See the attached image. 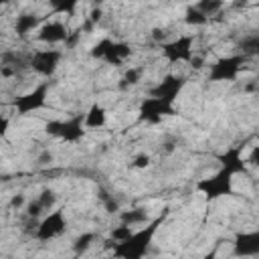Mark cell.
Here are the masks:
<instances>
[{
  "label": "cell",
  "mask_w": 259,
  "mask_h": 259,
  "mask_svg": "<svg viewBox=\"0 0 259 259\" xmlns=\"http://www.w3.org/2000/svg\"><path fill=\"white\" fill-rule=\"evenodd\" d=\"M162 219H164V217H158L156 221H152V223H150L148 227H144L142 231L132 233L125 241L115 243L113 255H117V257H127V259H140V257H144L148 245L152 243V237L156 235L158 227L162 225Z\"/></svg>",
  "instance_id": "cell-1"
},
{
  "label": "cell",
  "mask_w": 259,
  "mask_h": 259,
  "mask_svg": "<svg viewBox=\"0 0 259 259\" xmlns=\"http://www.w3.org/2000/svg\"><path fill=\"white\" fill-rule=\"evenodd\" d=\"M198 190L206 194V198H219L233 192V172L221 168L212 178H204L198 182Z\"/></svg>",
  "instance_id": "cell-2"
},
{
  "label": "cell",
  "mask_w": 259,
  "mask_h": 259,
  "mask_svg": "<svg viewBox=\"0 0 259 259\" xmlns=\"http://www.w3.org/2000/svg\"><path fill=\"white\" fill-rule=\"evenodd\" d=\"M243 63H245V55L223 57V59H219V61L210 67L208 79H210V81H233V79L239 75V71L243 69Z\"/></svg>",
  "instance_id": "cell-3"
},
{
  "label": "cell",
  "mask_w": 259,
  "mask_h": 259,
  "mask_svg": "<svg viewBox=\"0 0 259 259\" xmlns=\"http://www.w3.org/2000/svg\"><path fill=\"white\" fill-rule=\"evenodd\" d=\"M192 42H194V36H190V34L178 36L174 40H166V42H162V55L168 63L188 61L192 57Z\"/></svg>",
  "instance_id": "cell-4"
},
{
  "label": "cell",
  "mask_w": 259,
  "mask_h": 259,
  "mask_svg": "<svg viewBox=\"0 0 259 259\" xmlns=\"http://www.w3.org/2000/svg\"><path fill=\"white\" fill-rule=\"evenodd\" d=\"M47 95H49V81L36 85L32 91H28V93L16 97V99H14V107H16V111H18L20 115H26V113H30V111L40 109V107L45 105V101H47Z\"/></svg>",
  "instance_id": "cell-5"
},
{
  "label": "cell",
  "mask_w": 259,
  "mask_h": 259,
  "mask_svg": "<svg viewBox=\"0 0 259 259\" xmlns=\"http://www.w3.org/2000/svg\"><path fill=\"white\" fill-rule=\"evenodd\" d=\"M65 227H67V221H65L63 210H53L42 221H38V227H36L34 235H36L38 241H51V239L63 235Z\"/></svg>",
  "instance_id": "cell-6"
},
{
  "label": "cell",
  "mask_w": 259,
  "mask_h": 259,
  "mask_svg": "<svg viewBox=\"0 0 259 259\" xmlns=\"http://www.w3.org/2000/svg\"><path fill=\"white\" fill-rule=\"evenodd\" d=\"M59 61H61V51H55V49H42V51H34L30 61H28V67L34 69L38 75L42 77H51L57 67H59Z\"/></svg>",
  "instance_id": "cell-7"
},
{
  "label": "cell",
  "mask_w": 259,
  "mask_h": 259,
  "mask_svg": "<svg viewBox=\"0 0 259 259\" xmlns=\"http://www.w3.org/2000/svg\"><path fill=\"white\" fill-rule=\"evenodd\" d=\"M174 109H172V103L160 99V97H148L142 107H140V117L148 123H158L162 119V115H170Z\"/></svg>",
  "instance_id": "cell-8"
},
{
  "label": "cell",
  "mask_w": 259,
  "mask_h": 259,
  "mask_svg": "<svg viewBox=\"0 0 259 259\" xmlns=\"http://www.w3.org/2000/svg\"><path fill=\"white\" fill-rule=\"evenodd\" d=\"M184 83H186V79H184V77L168 75V77H164V79H162V81H160V83L150 91V95H152V97H160V99H164V101L172 103V101L176 99V95L182 91Z\"/></svg>",
  "instance_id": "cell-9"
},
{
  "label": "cell",
  "mask_w": 259,
  "mask_h": 259,
  "mask_svg": "<svg viewBox=\"0 0 259 259\" xmlns=\"http://www.w3.org/2000/svg\"><path fill=\"white\" fill-rule=\"evenodd\" d=\"M85 136V123H83V113H77L65 121H61V132H59V138L73 144V142H79L81 138Z\"/></svg>",
  "instance_id": "cell-10"
},
{
  "label": "cell",
  "mask_w": 259,
  "mask_h": 259,
  "mask_svg": "<svg viewBox=\"0 0 259 259\" xmlns=\"http://www.w3.org/2000/svg\"><path fill=\"white\" fill-rule=\"evenodd\" d=\"M38 40L40 42H47V45H57V42H63L67 40L69 32L65 28L63 22H57V20H51V22H45L40 28H38Z\"/></svg>",
  "instance_id": "cell-11"
},
{
  "label": "cell",
  "mask_w": 259,
  "mask_h": 259,
  "mask_svg": "<svg viewBox=\"0 0 259 259\" xmlns=\"http://www.w3.org/2000/svg\"><path fill=\"white\" fill-rule=\"evenodd\" d=\"M237 257H255L259 255V233H239L235 239Z\"/></svg>",
  "instance_id": "cell-12"
},
{
  "label": "cell",
  "mask_w": 259,
  "mask_h": 259,
  "mask_svg": "<svg viewBox=\"0 0 259 259\" xmlns=\"http://www.w3.org/2000/svg\"><path fill=\"white\" fill-rule=\"evenodd\" d=\"M219 160L223 162V168H227V170L233 172V174H243V172H247L245 160L241 158V148H231V150H227Z\"/></svg>",
  "instance_id": "cell-13"
},
{
  "label": "cell",
  "mask_w": 259,
  "mask_h": 259,
  "mask_svg": "<svg viewBox=\"0 0 259 259\" xmlns=\"http://www.w3.org/2000/svg\"><path fill=\"white\" fill-rule=\"evenodd\" d=\"M130 55H132V47H130L127 42H113V40H111V45H109V49H107L103 61H107L109 65L119 67Z\"/></svg>",
  "instance_id": "cell-14"
},
{
  "label": "cell",
  "mask_w": 259,
  "mask_h": 259,
  "mask_svg": "<svg viewBox=\"0 0 259 259\" xmlns=\"http://www.w3.org/2000/svg\"><path fill=\"white\" fill-rule=\"evenodd\" d=\"M105 121H107V113H105V109H103L99 103H93V105L89 107V111L83 113V123H85V127H89V130L103 127Z\"/></svg>",
  "instance_id": "cell-15"
},
{
  "label": "cell",
  "mask_w": 259,
  "mask_h": 259,
  "mask_svg": "<svg viewBox=\"0 0 259 259\" xmlns=\"http://www.w3.org/2000/svg\"><path fill=\"white\" fill-rule=\"evenodd\" d=\"M38 22H40V18L34 16V14H20L14 22V32L18 36H26L28 32H32L38 26Z\"/></svg>",
  "instance_id": "cell-16"
},
{
  "label": "cell",
  "mask_w": 259,
  "mask_h": 259,
  "mask_svg": "<svg viewBox=\"0 0 259 259\" xmlns=\"http://www.w3.org/2000/svg\"><path fill=\"white\" fill-rule=\"evenodd\" d=\"M119 221L130 225V227H136V225H142L148 221V212L144 208H130V210H121L119 212Z\"/></svg>",
  "instance_id": "cell-17"
},
{
  "label": "cell",
  "mask_w": 259,
  "mask_h": 259,
  "mask_svg": "<svg viewBox=\"0 0 259 259\" xmlns=\"http://www.w3.org/2000/svg\"><path fill=\"white\" fill-rule=\"evenodd\" d=\"M184 22H186V24H194V26H202V24L208 22V16L202 14L196 6H190V8L186 10V14H184Z\"/></svg>",
  "instance_id": "cell-18"
},
{
  "label": "cell",
  "mask_w": 259,
  "mask_h": 259,
  "mask_svg": "<svg viewBox=\"0 0 259 259\" xmlns=\"http://www.w3.org/2000/svg\"><path fill=\"white\" fill-rule=\"evenodd\" d=\"M93 241H95V235H93V233H83V235H79V237L73 241V251H75L77 255H81V253H85V251L91 247Z\"/></svg>",
  "instance_id": "cell-19"
},
{
  "label": "cell",
  "mask_w": 259,
  "mask_h": 259,
  "mask_svg": "<svg viewBox=\"0 0 259 259\" xmlns=\"http://www.w3.org/2000/svg\"><path fill=\"white\" fill-rule=\"evenodd\" d=\"M49 4L53 6L55 12H65V14H73L79 0H49Z\"/></svg>",
  "instance_id": "cell-20"
},
{
  "label": "cell",
  "mask_w": 259,
  "mask_h": 259,
  "mask_svg": "<svg viewBox=\"0 0 259 259\" xmlns=\"http://www.w3.org/2000/svg\"><path fill=\"white\" fill-rule=\"evenodd\" d=\"M36 200L40 202L42 210H45V212H49V210H53V206H55V202H57V194H55V190L45 188V190L38 194V198H36Z\"/></svg>",
  "instance_id": "cell-21"
},
{
  "label": "cell",
  "mask_w": 259,
  "mask_h": 259,
  "mask_svg": "<svg viewBox=\"0 0 259 259\" xmlns=\"http://www.w3.org/2000/svg\"><path fill=\"white\" fill-rule=\"evenodd\" d=\"M196 8H198L202 14L212 16V14H217V12L223 8V0H200V2L196 4Z\"/></svg>",
  "instance_id": "cell-22"
},
{
  "label": "cell",
  "mask_w": 259,
  "mask_h": 259,
  "mask_svg": "<svg viewBox=\"0 0 259 259\" xmlns=\"http://www.w3.org/2000/svg\"><path fill=\"white\" fill-rule=\"evenodd\" d=\"M134 231H132V227L130 225H125V223H119L117 227H113V231H111V235H109V239H113L115 243H121V241H125L130 235H132Z\"/></svg>",
  "instance_id": "cell-23"
},
{
  "label": "cell",
  "mask_w": 259,
  "mask_h": 259,
  "mask_svg": "<svg viewBox=\"0 0 259 259\" xmlns=\"http://www.w3.org/2000/svg\"><path fill=\"white\" fill-rule=\"evenodd\" d=\"M142 79V69H127L123 79H121V87H132V85H138Z\"/></svg>",
  "instance_id": "cell-24"
},
{
  "label": "cell",
  "mask_w": 259,
  "mask_h": 259,
  "mask_svg": "<svg viewBox=\"0 0 259 259\" xmlns=\"http://www.w3.org/2000/svg\"><path fill=\"white\" fill-rule=\"evenodd\" d=\"M241 47H243V55L247 57V55H253V53H257V49H259V36H247V38H243V42H241Z\"/></svg>",
  "instance_id": "cell-25"
},
{
  "label": "cell",
  "mask_w": 259,
  "mask_h": 259,
  "mask_svg": "<svg viewBox=\"0 0 259 259\" xmlns=\"http://www.w3.org/2000/svg\"><path fill=\"white\" fill-rule=\"evenodd\" d=\"M109 45H111L109 38H101V40L91 49V57H93V59H103L105 53H107V49H109Z\"/></svg>",
  "instance_id": "cell-26"
},
{
  "label": "cell",
  "mask_w": 259,
  "mask_h": 259,
  "mask_svg": "<svg viewBox=\"0 0 259 259\" xmlns=\"http://www.w3.org/2000/svg\"><path fill=\"white\" fill-rule=\"evenodd\" d=\"M42 212H45V210H42V206H40V202H38V200H34V202H28V204H26V214H28V217L38 219Z\"/></svg>",
  "instance_id": "cell-27"
},
{
  "label": "cell",
  "mask_w": 259,
  "mask_h": 259,
  "mask_svg": "<svg viewBox=\"0 0 259 259\" xmlns=\"http://www.w3.org/2000/svg\"><path fill=\"white\" fill-rule=\"evenodd\" d=\"M45 132H47L49 136H59V132H61V119H51V121H47Z\"/></svg>",
  "instance_id": "cell-28"
},
{
  "label": "cell",
  "mask_w": 259,
  "mask_h": 259,
  "mask_svg": "<svg viewBox=\"0 0 259 259\" xmlns=\"http://www.w3.org/2000/svg\"><path fill=\"white\" fill-rule=\"evenodd\" d=\"M132 166H134V168H140V170H142V168H148V166H150V156H148V154H138V156L134 158V164H132Z\"/></svg>",
  "instance_id": "cell-29"
},
{
  "label": "cell",
  "mask_w": 259,
  "mask_h": 259,
  "mask_svg": "<svg viewBox=\"0 0 259 259\" xmlns=\"http://www.w3.org/2000/svg\"><path fill=\"white\" fill-rule=\"evenodd\" d=\"M103 204H105V210H107V212H117V210H119V202H117L113 196H109L107 200H103Z\"/></svg>",
  "instance_id": "cell-30"
},
{
  "label": "cell",
  "mask_w": 259,
  "mask_h": 259,
  "mask_svg": "<svg viewBox=\"0 0 259 259\" xmlns=\"http://www.w3.org/2000/svg\"><path fill=\"white\" fill-rule=\"evenodd\" d=\"M152 38L156 42H166V30L164 28H154L152 30Z\"/></svg>",
  "instance_id": "cell-31"
},
{
  "label": "cell",
  "mask_w": 259,
  "mask_h": 259,
  "mask_svg": "<svg viewBox=\"0 0 259 259\" xmlns=\"http://www.w3.org/2000/svg\"><path fill=\"white\" fill-rule=\"evenodd\" d=\"M247 162H249L251 166H257V164H259V146H253V150H251Z\"/></svg>",
  "instance_id": "cell-32"
},
{
  "label": "cell",
  "mask_w": 259,
  "mask_h": 259,
  "mask_svg": "<svg viewBox=\"0 0 259 259\" xmlns=\"http://www.w3.org/2000/svg\"><path fill=\"white\" fill-rule=\"evenodd\" d=\"M22 204H24V196H22V194H14V196L10 198V206L16 208V210L22 208Z\"/></svg>",
  "instance_id": "cell-33"
},
{
  "label": "cell",
  "mask_w": 259,
  "mask_h": 259,
  "mask_svg": "<svg viewBox=\"0 0 259 259\" xmlns=\"http://www.w3.org/2000/svg\"><path fill=\"white\" fill-rule=\"evenodd\" d=\"M8 127H10V119H8L6 115H0V138H2V136H6Z\"/></svg>",
  "instance_id": "cell-34"
},
{
  "label": "cell",
  "mask_w": 259,
  "mask_h": 259,
  "mask_svg": "<svg viewBox=\"0 0 259 259\" xmlns=\"http://www.w3.org/2000/svg\"><path fill=\"white\" fill-rule=\"evenodd\" d=\"M188 63H190V67H192V69H200V67L204 65V59H202V57H198V55H196V57L192 55V57L188 59Z\"/></svg>",
  "instance_id": "cell-35"
},
{
  "label": "cell",
  "mask_w": 259,
  "mask_h": 259,
  "mask_svg": "<svg viewBox=\"0 0 259 259\" xmlns=\"http://www.w3.org/2000/svg\"><path fill=\"white\" fill-rule=\"evenodd\" d=\"M16 73V67H8V65H0V75L2 77H12Z\"/></svg>",
  "instance_id": "cell-36"
},
{
  "label": "cell",
  "mask_w": 259,
  "mask_h": 259,
  "mask_svg": "<svg viewBox=\"0 0 259 259\" xmlns=\"http://www.w3.org/2000/svg\"><path fill=\"white\" fill-rule=\"evenodd\" d=\"M51 162H53V154H51V152H42V154L38 156V164L47 166V164H51Z\"/></svg>",
  "instance_id": "cell-37"
},
{
  "label": "cell",
  "mask_w": 259,
  "mask_h": 259,
  "mask_svg": "<svg viewBox=\"0 0 259 259\" xmlns=\"http://www.w3.org/2000/svg\"><path fill=\"white\" fill-rule=\"evenodd\" d=\"M101 16H103V10H101V8H95V10H91V14H89V20H91V22H97Z\"/></svg>",
  "instance_id": "cell-38"
},
{
  "label": "cell",
  "mask_w": 259,
  "mask_h": 259,
  "mask_svg": "<svg viewBox=\"0 0 259 259\" xmlns=\"http://www.w3.org/2000/svg\"><path fill=\"white\" fill-rule=\"evenodd\" d=\"M97 196H99L101 200H107V198H109V194H107V190H105V188H99V192H97Z\"/></svg>",
  "instance_id": "cell-39"
},
{
  "label": "cell",
  "mask_w": 259,
  "mask_h": 259,
  "mask_svg": "<svg viewBox=\"0 0 259 259\" xmlns=\"http://www.w3.org/2000/svg\"><path fill=\"white\" fill-rule=\"evenodd\" d=\"M6 2H8V0H0V8H2V6L6 4Z\"/></svg>",
  "instance_id": "cell-40"
},
{
  "label": "cell",
  "mask_w": 259,
  "mask_h": 259,
  "mask_svg": "<svg viewBox=\"0 0 259 259\" xmlns=\"http://www.w3.org/2000/svg\"><path fill=\"white\" fill-rule=\"evenodd\" d=\"M239 2H247V0H239Z\"/></svg>",
  "instance_id": "cell-41"
},
{
  "label": "cell",
  "mask_w": 259,
  "mask_h": 259,
  "mask_svg": "<svg viewBox=\"0 0 259 259\" xmlns=\"http://www.w3.org/2000/svg\"><path fill=\"white\" fill-rule=\"evenodd\" d=\"M95 2H101V0H95Z\"/></svg>",
  "instance_id": "cell-42"
},
{
  "label": "cell",
  "mask_w": 259,
  "mask_h": 259,
  "mask_svg": "<svg viewBox=\"0 0 259 259\" xmlns=\"http://www.w3.org/2000/svg\"><path fill=\"white\" fill-rule=\"evenodd\" d=\"M0 57H2V55H0Z\"/></svg>",
  "instance_id": "cell-43"
}]
</instances>
